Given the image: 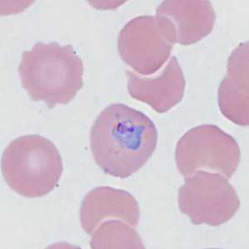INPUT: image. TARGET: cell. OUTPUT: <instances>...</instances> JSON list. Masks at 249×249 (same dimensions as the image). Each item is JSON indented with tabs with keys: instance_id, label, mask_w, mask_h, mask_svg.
<instances>
[{
	"instance_id": "10",
	"label": "cell",
	"mask_w": 249,
	"mask_h": 249,
	"mask_svg": "<svg viewBox=\"0 0 249 249\" xmlns=\"http://www.w3.org/2000/svg\"><path fill=\"white\" fill-rule=\"evenodd\" d=\"M218 102L225 118L238 125H249V42L241 43L230 54L226 76L218 88Z\"/></svg>"
},
{
	"instance_id": "8",
	"label": "cell",
	"mask_w": 249,
	"mask_h": 249,
	"mask_svg": "<svg viewBox=\"0 0 249 249\" xmlns=\"http://www.w3.org/2000/svg\"><path fill=\"white\" fill-rule=\"evenodd\" d=\"M160 71L143 77L128 70V93L133 99L150 106L157 113H165L181 102L185 78L176 57H170Z\"/></svg>"
},
{
	"instance_id": "1",
	"label": "cell",
	"mask_w": 249,
	"mask_h": 249,
	"mask_svg": "<svg viewBox=\"0 0 249 249\" xmlns=\"http://www.w3.org/2000/svg\"><path fill=\"white\" fill-rule=\"evenodd\" d=\"M158 143L156 124L143 112L122 103L108 106L91 126L90 146L107 175L126 178L151 158Z\"/></svg>"
},
{
	"instance_id": "5",
	"label": "cell",
	"mask_w": 249,
	"mask_h": 249,
	"mask_svg": "<svg viewBox=\"0 0 249 249\" xmlns=\"http://www.w3.org/2000/svg\"><path fill=\"white\" fill-rule=\"evenodd\" d=\"M182 213L195 225L218 227L231 220L240 207L234 187L218 173L198 170L185 177L178 192Z\"/></svg>"
},
{
	"instance_id": "11",
	"label": "cell",
	"mask_w": 249,
	"mask_h": 249,
	"mask_svg": "<svg viewBox=\"0 0 249 249\" xmlns=\"http://www.w3.org/2000/svg\"><path fill=\"white\" fill-rule=\"evenodd\" d=\"M91 249H144L143 241L135 227L120 219L103 221L91 233Z\"/></svg>"
},
{
	"instance_id": "4",
	"label": "cell",
	"mask_w": 249,
	"mask_h": 249,
	"mask_svg": "<svg viewBox=\"0 0 249 249\" xmlns=\"http://www.w3.org/2000/svg\"><path fill=\"white\" fill-rule=\"evenodd\" d=\"M240 160L237 141L215 124H200L190 129L176 144V165L184 177L204 170L218 173L230 179Z\"/></svg>"
},
{
	"instance_id": "9",
	"label": "cell",
	"mask_w": 249,
	"mask_h": 249,
	"mask_svg": "<svg viewBox=\"0 0 249 249\" xmlns=\"http://www.w3.org/2000/svg\"><path fill=\"white\" fill-rule=\"evenodd\" d=\"M140 218L139 204L134 196L112 187H97L89 191L80 208L81 225L89 235L103 221L120 219L136 228Z\"/></svg>"
},
{
	"instance_id": "6",
	"label": "cell",
	"mask_w": 249,
	"mask_h": 249,
	"mask_svg": "<svg viewBox=\"0 0 249 249\" xmlns=\"http://www.w3.org/2000/svg\"><path fill=\"white\" fill-rule=\"evenodd\" d=\"M117 43L123 62L143 77L161 69L175 44L156 16L149 15L130 20L120 32Z\"/></svg>"
},
{
	"instance_id": "3",
	"label": "cell",
	"mask_w": 249,
	"mask_h": 249,
	"mask_svg": "<svg viewBox=\"0 0 249 249\" xmlns=\"http://www.w3.org/2000/svg\"><path fill=\"white\" fill-rule=\"evenodd\" d=\"M1 171L13 191L25 198H41L58 185L63 163L53 142L38 135H26L7 145Z\"/></svg>"
},
{
	"instance_id": "7",
	"label": "cell",
	"mask_w": 249,
	"mask_h": 249,
	"mask_svg": "<svg viewBox=\"0 0 249 249\" xmlns=\"http://www.w3.org/2000/svg\"><path fill=\"white\" fill-rule=\"evenodd\" d=\"M156 18L174 43L189 46L207 37L213 29L216 14L208 0H166L156 9Z\"/></svg>"
},
{
	"instance_id": "2",
	"label": "cell",
	"mask_w": 249,
	"mask_h": 249,
	"mask_svg": "<svg viewBox=\"0 0 249 249\" xmlns=\"http://www.w3.org/2000/svg\"><path fill=\"white\" fill-rule=\"evenodd\" d=\"M84 66L71 45L38 42L24 51L18 65L23 88L33 101L49 108L67 105L83 87Z\"/></svg>"
}]
</instances>
